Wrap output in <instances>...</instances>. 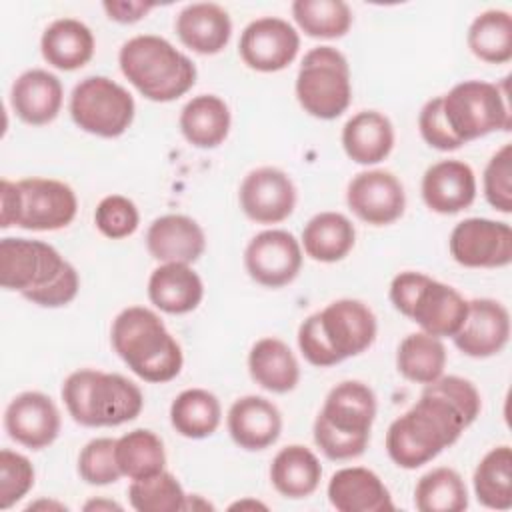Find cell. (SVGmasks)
<instances>
[{
	"label": "cell",
	"instance_id": "cell-1",
	"mask_svg": "<svg viewBox=\"0 0 512 512\" xmlns=\"http://www.w3.org/2000/svg\"><path fill=\"white\" fill-rule=\"evenodd\" d=\"M470 424L452 400L424 386L418 402L388 426L386 452L396 466L414 470L452 446Z\"/></svg>",
	"mask_w": 512,
	"mask_h": 512
},
{
	"label": "cell",
	"instance_id": "cell-2",
	"mask_svg": "<svg viewBox=\"0 0 512 512\" xmlns=\"http://www.w3.org/2000/svg\"><path fill=\"white\" fill-rule=\"evenodd\" d=\"M0 284L20 292L32 304L58 308L76 298L80 278L54 246L8 236L0 240Z\"/></svg>",
	"mask_w": 512,
	"mask_h": 512
},
{
	"label": "cell",
	"instance_id": "cell-3",
	"mask_svg": "<svg viewBox=\"0 0 512 512\" xmlns=\"http://www.w3.org/2000/svg\"><path fill=\"white\" fill-rule=\"evenodd\" d=\"M376 330V316L368 304L342 298L300 324L298 348L312 366L328 368L368 350L376 340Z\"/></svg>",
	"mask_w": 512,
	"mask_h": 512
},
{
	"label": "cell",
	"instance_id": "cell-4",
	"mask_svg": "<svg viewBox=\"0 0 512 512\" xmlns=\"http://www.w3.org/2000/svg\"><path fill=\"white\" fill-rule=\"evenodd\" d=\"M110 340L122 362L146 382L164 384L182 370L184 356L180 344L150 308H124L112 322Z\"/></svg>",
	"mask_w": 512,
	"mask_h": 512
},
{
	"label": "cell",
	"instance_id": "cell-5",
	"mask_svg": "<svg viewBox=\"0 0 512 512\" xmlns=\"http://www.w3.org/2000/svg\"><path fill=\"white\" fill-rule=\"evenodd\" d=\"M376 418V396L358 380L336 384L314 420V442L330 460L364 454Z\"/></svg>",
	"mask_w": 512,
	"mask_h": 512
},
{
	"label": "cell",
	"instance_id": "cell-6",
	"mask_svg": "<svg viewBox=\"0 0 512 512\" xmlns=\"http://www.w3.org/2000/svg\"><path fill=\"white\" fill-rule=\"evenodd\" d=\"M126 80L152 102H172L196 82V66L166 38L140 34L126 40L118 52Z\"/></svg>",
	"mask_w": 512,
	"mask_h": 512
},
{
	"label": "cell",
	"instance_id": "cell-7",
	"mask_svg": "<svg viewBox=\"0 0 512 512\" xmlns=\"http://www.w3.org/2000/svg\"><path fill=\"white\" fill-rule=\"evenodd\" d=\"M62 400L74 422L88 428L120 426L138 418L142 390L122 374L82 368L62 384Z\"/></svg>",
	"mask_w": 512,
	"mask_h": 512
},
{
	"label": "cell",
	"instance_id": "cell-8",
	"mask_svg": "<svg viewBox=\"0 0 512 512\" xmlns=\"http://www.w3.org/2000/svg\"><path fill=\"white\" fill-rule=\"evenodd\" d=\"M390 302L400 314L414 320L422 332L436 338H452L468 314V300L456 288L414 270L394 276Z\"/></svg>",
	"mask_w": 512,
	"mask_h": 512
},
{
	"label": "cell",
	"instance_id": "cell-9",
	"mask_svg": "<svg viewBox=\"0 0 512 512\" xmlns=\"http://www.w3.org/2000/svg\"><path fill=\"white\" fill-rule=\"evenodd\" d=\"M442 112L450 132L462 144L496 130H510L508 78L502 84L484 80L458 82L442 96Z\"/></svg>",
	"mask_w": 512,
	"mask_h": 512
},
{
	"label": "cell",
	"instance_id": "cell-10",
	"mask_svg": "<svg viewBox=\"0 0 512 512\" xmlns=\"http://www.w3.org/2000/svg\"><path fill=\"white\" fill-rule=\"evenodd\" d=\"M294 88L304 112L320 120L338 118L352 100L346 56L334 46L312 48L302 58Z\"/></svg>",
	"mask_w": 512,
	"mask_h": 512
},
{
	"label": "cell",
	"instance_id": "cell-11",
	"mask_svg": "<svg viewBox=\"0 0 512 512\" xmlns=\"http://www.w3.org/2000/svg\"><path fill=\"white\" fill-rule=\"evenodd\" d=\"M136 104L132 94L106 76L80 80L70 96V116L74 124L100 138L122 136L134 120Z\"/></svg>",
	"mask_w": 512,
	"mask_h": 512
},
{
	"label": "cell",
	"instance_id": "cell-12",
	"mask_svg": "<svg viewBox=\"0 0 512 512\" xmlns=\"http://www.w3.org/2000/svg\"><path fill=\"white\" fill-rule=\"evenodd\" d=\"M16 198V226L24 230H60L66 228L78 212L74 190L54 178L34 176L18 180Z\"/></svg>",
	"mask_w": 512,
	"mask_h": 512
},
{
	"label": "cell",
	"instance_id": "cell-13",
	"mask_svg": "<svg viewBox=\"0 0 512 512\" xmlns=\"http://www.w3.org/2000/svg\"><path fill=\"white\" fill-rule=\"evenodd\" d=\"M450 256L466 268H502L512 262V228L490 218L458 222L448 240Z\"/></svg>",
	"mask_w": 512,
	"mask_h": 512
},
{
	"label": "cell",
	"instance_id": "cell-14",
	"mask_svg": "<svg viewBox=\"0 0 512 512\" xmlns=\"http://www.w3.org/2000/svg\"><path fill=\"white\" fill-rule=\"evenodd\" d=\"M300 50V36L292 24L276 16L252 20L240 34L238 52L244 64L258 72L284 70Z\"/></svg>",
	"mask_w": 512,
	"mask_h": 512
},
{
	"label": "cell",
	"instance_id": "cell-15",
	"mask_svg": "<svg viewBox=\"0 0 512 512\" xmlns=\"http://www.w3.org/2000/svg\"><path fill=\"white\" fill-rule=\"evenodd\" d=\"M244 266L254 282L266 288H282L302 268L300 242L286 230H264L248 242Z\"/></svg>",
	"mask_w": 512,
	"mask_h": 512
},
{
	"label": "cell",
	"instance_id": "cell-16",
	"mask_svg": "<svg viewBox=\"0 0 512 512\" xmlns=\"http://www.w3.org/2000/svg\"><path fill=\"white\" fill-rule=\"evenodd\" d=\"M238 198L242 212L250 220L278 224L294 212L296 186L284 170L262 166L244 176Z\"/></svg>",
	"mask_w": 512,
	"mask_h": 512
},
{
	"label": "cell",
	"instance_id": "cell-17",
	"mask_svg": "<svg viewBox=\"0 0 512 512\" xmlns=\"http://www.w3.org/2000/svg\"><path fill=\"white\" fill-rule=\"evenodd\" d=\"M346 202L362 222L386 226L404 214L406 194L402 182L392 172L366 170L350 180Z\"/></svg>",
	"mask_w": 512,
	"mask_h": 512
},
{
	"label": "cell",
	"instance_id": "cell-18",
	"mask_svg": "<svg viewBox=\"0 0 512 512\" xmlns=\"http://www.w3.org/2000/svg\"><path fill=\"white\" fill-rule=\"evenodd\" d=\"M4 428L14 442L30 450H42L60 434V412L44 392H22L6 406Z\"/></svg>",
	"mask_w": 512,
	"mask_h": 512
},
{
	"label": "cell",
	"instance_id": "cell-19",
	"mask_svg": "<svg viewBox=\"0 0 512 512\" xmlns=\"http://www.w3.org/2000/svg\"><path fill=\"white\" fill-rule=\"evenodd\" d=\"M510 338V314L492 298L468 300V314L462 328L452 336L456 348L470 358L498 354Z\"/></svg>",
	"mask_w": 512,
	"mask_h": 512
},
{
	"label": "cell",
	"instance_id": "cell-20",
	"mask_svg": "<svg viewBox=\"0 0 512 512\" xmlns=\"http://www.w3.org/2000/svg\"><path fill=\"white\" fill-rule=\"evenodd\" d=\"M146 248L162 264H194L206 250V236L194 218L164 214L148 226Z\"/></svg>",
	"mask_w": 512,
	"mask_h": 512
},
{
	"label": "cell",
	"instance_id": "cell-21",
	"mask_svg": "<svg viewBox=\"0 0 512 512\" xmlns=\"http://www.w3.org/2000/svg\"><path fill=\"white\" fill-rule=\"evenodd\" d=\"M476 198L474 170L462 160H440L422 176V200L438 214H458Z\"/></svg>",
	"mask_w": 512,
	"mask_h": 512
},
{
	"label": "cell",
	"instance_id": "cell-22",
	"mask_svg": "<svg viewBox=\"0 0 512 512\" xmlns=\"http://www.w3.org/2000/svg\"><path fill=\"white\" fill-rule=\"evenodd\" d=\"M230 438L244 450H264L272 446L282 432V414L264 396L238 398L226 416Z\"/></svg>",
	"mask_w": 512,
	"mask_h": 512
},
{
	"label": "cell",
	"instance_id": "cell-23",
	"mask_svg": "<svg viewBox=\"0 0 512 512\" xmlns=\"http://www.w3.org/2000/svg\"><path fill=\"white\" fill-rule=\"evenodd\" d=\"M64 88L56 74L32 68L22 72L10 90V106L14 114L30 126L50 124L62 108Z\"/></svg>",
	"mask_w": 512,
	"mask_h": 512
},
{
	"label": "cell",
	"instance_id": "cell-24",
	"mask_svg": "<svg viewBox=\"0 0 512 512\" xmlns=\"http://www.w3.org/2000/svg\"><path fill=\"white\" fill-rule=\"evenodd\" d=\"M328 500L338 512H388L392 496L380 476L362 466L340 468L328 482Z\"/></svg>",
	"mask_w": 512,
	"mask_h": 512
},
{
	"label": "cell",
	"instance_id": "cell-25",
	"mask_svg": "<svg viewBox=\"0 0 512 512\" xmlns=\"http://www.w3.org/2000/svg\"><path fill=\"white\" fill-rule=\"evenodd\" d=\"M176 34L180 42L196 54L212 56L226 48L232 36L228 12L214 2H194L176 16Z\"/></svg>",
	"mask_w": 512,
	"mask_h": 512
},
{
	"label": "cell",
	"instance_id": "cell-26",
	"mask_svg": "<svg viewBox=\"0 0 512 512\" xmlns=\"http://www.w3.org/2000/svg\"><path fill=\"white\" fill-rule=\"evenodd\" d=\"M202 296V278L190 264L166 262L154 268L148 278V298L166 314H188L198 308Z\"/></svg>",
	"mask_w": 512,
	"mask_h": 512
},
{
	"label": "cell",
	"instance_id": "cell-27",
	"mask_svg": "<svg viewBox=\"0 0 512 512\" xmlns=\"http://www.w3.org/2000/svg\"><path fill=\"white\" fill-rule=\"evenodd\" d=\"M346 156L362 166L382 162L394 148L392 122L376 110H362L348 118L342 128Z\"/></svg>",
	"mask_w": 512,
	"mask_h": 512
},
{
	"label": "cell",
	"instance_id": "cell-28",
	"mask_svg": "<svg viewBox=\"0 0 512 512\" xmlns=\"http://www.w3.org/2000/svg\"><path fill=\"white\" fill-rule=\"evenodd\" d=\"M44 60L58 70H78L94 56V34L76 18L54 20L40 38Z\"/></svg>",
	"mask_w": 512,
	"mask_h": 512
},
{
	"label": "cell",
	"instance_id": "cell-29",
	"mask_svg": "<svg viewBox=\"0 0 512 512\" xmlns=\"http://www.w3.org/2000/svg\"><path fill=\"white\" fill-rule=\"evenodd\" d=\"M248 370L252 380L268 392L286 394L300 380V366L290 346L280 338H260L248 354Z\"/></svg>",
	"mask_w": 512,
	"mask_h": 512
},
{
	"label": "cell",
	"instance_id": "cell-30",
	"mask_svg": "<svg viewBox=\"0 0 512 512\" xmlns=\"http://www.w3.org/2000/svg\"><path fill=\"white\" fill-rule=\"evenodd\" d=\"M180 132L196 148H216L230 132L228 104L216 94H200L186 102L180 112Z\"/></svg>",
	"mask_w": 512,
	"mask_h": 512
},
{
	"label": "cell",
	"instance_id": "cell-31",
	"mask_svg": "<svg viewBox=\"0 0 512 512\" xmlns=\"http://www.w3.org/2000/svg\"><path fill=\"white\" fill-rule=\"evenodd\" d=\"M322 478V466L316 454L302 446L290 444L282 448L270 464L272 486L286 498H306L316 492Z\"/></svg>",
	"mask_w": 512,
	"mask_h": 512
},
{
	"label": "cell",
	"instance_id": "cell-32",
	"mask_svg": "<svg viewBox=\"0 0 512 512\" xmlns=\"http://www.w3.org/2000/svg\"><path fill=\"white\" fill-rule=\"evenodd\" d=\"M354 224L340 212H320L302 230L304 252L316 262H338L354 248Z\"/></svg>",
	"mask_w": 512,
	"mask_h": 512
},
{
	"label": "cell",
	"instance_id": "cell-33",
	"mask_svg": "<svg viewBox=\"0 0 512 512\" xmlns=\"http://www.w3.org/2000/svg\"><path fill=\"white\" fill-rule=\"evenodd\" d=\"M222 420L218 398L204 388L182 390L170 406V422L174 430L192 440L212 436Z\"/></svg>",
	"mask_w": 512,
	"mask_h": 512
},
{
	"label": "cell",
	"instance_id": "cell-34",
	"mask_svg": "<svg viewBox=\"0 0 512 512\" xmlns=\"http://www.w3.org/2000/svg\"><path fill=\"white\" fill-rule=\"evenodd\" d=\"M474 494L492 510L512 508V450L502 444L484 454L474 470Z\"/></svg>",
	"mask_w": 512,
	"mask_h": 512
},
{
	"label": "cell",
	"instance_id": "cell-35",
	"mask_svg": "<svg viewBox=\"0 0 512 512\" xmlns=\"http://www.w3.org/2000/svg\"><path fill=\"white\" fill-rule=\"evenodd\" d=\"M446 366V348L440 338L426 332L408 334L396 352L398 372L416 384H430L442 376Z\"/></svg>",
	"mask_w": 512,
	"mask_h": 512
},
{
	"label": "cell",
	"instance_id": "cell-36",
	"mask_svg": "<svg viewBox=\"0 0 512 512\" xmlns=\"http://www.w3.org/2000/svg\"><path fill=\"white\" fill-rule=\"evenodd\" d=\"M470 52L488 64H506L512 58V16L506 10L478 14L466 36Z\"/></svg>",
	"mask_w": 512,
	"mask_h": 512
},
{
	"label": "cell",
	"instance_id": "cell-37",
	"mask_svg": "<svg viewBox=\"0 0 512 512\" xmlns=\"http://www.w3.org/2000/svg\"><path fill=\"white\" fill-rule=\"evenodd\" d=\"M116 462L130 480L154 476L166 466L164 444L152 430H130L116 440Z\"/></svg>",
	"mask_w": 512,
	"mask_h": 512
},
{
	"label": "cell",
	"instance_id": "cell-38",
	"mask_svg": "<svg viewBox=\"0 0 512 512\" xmlns=\"http://www.w3.org/2000/svg\"><path fill=\"white\" fill-rule=\"evenodd\" d=\"M414 506L420 512H462L468 508V490L462 476L446 466L426 472L414 488Z\"/></svg>",
	"mask_w": 512,
	"mask_h": 512
},
{
	"label": "cell",
	"instance_id": "cell-39",
	"mask_svg": "<svg viewBox=\"0 0 512 512\" xmlns=\"http://www.w3.org/2000/svg\"><path fill=\"white\" fill-rule=\"evenodd\" d=\"M292 16L310 38H342L352 26V10L342 0H296Z\"/></svg>",
	"mask_w": 512,
	"mask_h": 512
},
{
	"label": "cell",
	"instance_id": "cell-40",
	"mask_svg": "<svg viewBox=\"0 0 512 512\" xmlns=\"http://www.w3.org/2000/svg\"><path fill=\"white\" fill-rule=\"evenodd\" d=\"M128 500L138 512H178L186 510L188 496L176 476L162 470L154 476L132 480Z\"/></svg>",
	"mask_w": 512,
	"mask_h": 512
},
{
	"label": "cell",
	"instance_id": "cell-41",
	"mask_svg": "<svg viewBox=\"0 0 512 512\" xmlns=\"http://www.w3.org/2000/svg\"><path fill=\"white\" fill-rule=\"evenodd\" d=\"M78 474L86 484H92V486L114 484L122 476L116 462V440L114 438L90 440L80 450Z\"/></svg>",
	"mask_w": 512,
	"mask_h": 512
},
{
	"label": "cell",
	"instance_id": "cell-42",
	"mask_svg": "<svg viewBox=\"0 0 512 512\" xmlns=\"http://www.w3.org/2000/svg\"><path fill=\"white\" fill-rule=\"evenodd\" d=\"M34 486V466L10 448L0 450V508L8 510L20 502Z\"/></svg>",
	"mask_w": 512,
	"mask_h": 512
},
{
	"label": "cell",
	"instance_id": "cell-43",
	"mask_svg": "<svg viewBox=\"0 0 512 512\" xmlns=\"http://www.w3.org/2000/svg\"><path fill=\"white\" fill-rule=\"evenodd\" d=\"M94 224L106 238L120 240L136 232L140 224V214L130 198L122 194H110L98 202L94 212Z\"/></svg>",
	"mask_w": 512,
	"mask_h": 512
},
{
	"label": "cell",
	"instance_id": "cell-44",
	"mask_svg": "<svg viewBox=\"0 0 512 512\" xmlns=\"http://www.w3.org/2000/svg\"><path fill=\"white\" fill-rule=\"evenodd\" d=\"M484 196L488 204L504 214L512 212V144H504L484 168Z\"/></svg>",
	"mask_w": 512,
	"mask_h": 512
},
{
	"label": "cell",
	"instance_id": "cell-45",
	"mask_svg": "<svg viewBox=\"0 0 512 512\" xmlns=\"http://www.w3.org/2000/svg\"><path fill=\"white\" fill-rule=\"evenodd\" d=\"M418 128L424 142L440 152H452L462 148L464 144L450 132L444 112H442V96L428 100L418 116Z\"/></svg>",
	"mask_w": 512,
	"mask_h": 512
},
{
	"label": "cell",
	"instance_id": "cell-46",
	"mask_svg": "<svg viewBox=\"0 0 512 512\" xmlns=\"http://www.w3.org/2000/svg\"><path fill=\"white\" fill-rule=\"evenodd\" d=\"M156 4L152 2H126V0H106L102 4L110 20L118 24H134L142 20Z\"/></svg>",
	"mask_w": 512,
	"mask_h": 512
},
{
	"label": "cell",
	"instance_id": "cell-47",
	"mask_svg": "<svg viewBox=\"0 0 512 512\" xmlns=\"http://www.w3.org/2000/svg\"><path fill=\"white\" fill-rule=\"evenodd\" d=\"M16 208H18V198H16V182L2 180L0 182V228H10L16 226Z\"/></svg>",
	"mask_w": 512,
	"mask_h": 512
},
{
	"label": "cell",
	"instance_id": "cell-48",
	"mask_svg": "<svg viewBox=\"0 0 512 512\" xmlns=\"http://www.w3.org/2000/svg\"><path fill=\"white\" fill-rule=\"evenodd\" d=\"M84 510H122V506L110 500H92L84 506Z\"/></svg>",
	"mask_w": 512,
	"mask_h": 512
},
{
	"label": "cell",
	"instance_id": "cell-49",
	"mask_svg": "<svg viewBox=\"0 0 512 512\" xmlns=\"http://www.w3.org/2000/svg\"><path fill=\"white\" fill-rule=\"evenodd\" d=\"M36 508H54V510H66L64 504H58V502H46V500H40V502H34L28 506V510H36Z\"/></svg>",
	"mask_w": 512,
	"mask_h": 512
},
{
	"label": "cell",
	"instance_id": "cell-50",
	"mask_svg": "<svg viewBox=\"0 0 512 512\" xmlns=\"http://www.w3.org/2000/svg\"><path fill=\"white\" fill-rule=\"evenodd\" d=\"M244 506H256V508H266L264 504H260V502H236V504H232V508H244Z\"/></svg>",
	"mask_w": 512,
	"mask_h": 512
}]
</instances>
